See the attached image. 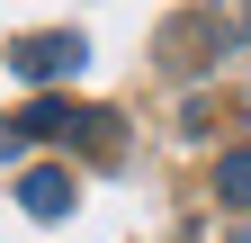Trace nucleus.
I'll list each match as a JSON object with an SVG mask.
<instances>
[{
  "label": "nucleus",
  "mask_w": 251,
  "mask_h": 243,
  "mask_svg": "<svg viewBox=\"0 0 251 243\" xmlns=\"http://www.w3.org/2000/svg\"><path fill=\"white\" fill-rule=\"evenodd\" d=\"M9 63H18V81H45V90H54V81H72V72L90 63V45L72 36V27H54V36H18Z\"/></svg>",
  "instance_id": "obj_1"
},
{
  "label": "nucleus",
  "mask_w": 251,
  "mask_h": 243,
  "mask_svg": "<svg viewBox=\"0 0 251 243\" xmlns=\"http://www.w3.org/2000/svg\"><path fill=\"white\" fill-rule=\"evenodd\" d=\"M215 198H225V207H251V144H233V153L215 162Z\"/></svg>",
  "instance_id": "obj_3"
},
{
  "label": "nucleus",
  "mask_w": 251,
  "mask_h": 243,
  "mask_svg": "<svg viewBox=\"0 0 251 243\" xmlns=\"http://www.w3.org/2000/svg\"><path fill=\"white\" fill-rule=\"evenodd\" d=\"M27 153V126H0V162H18Z\"/></svg>",
  "instance_id": "obj_5"
},
{
  "label": "nucleus",
  "mask_w": 251,
  "mask_h": 243,
  "mask_svg": "<svg viewBox=\"0 0 251 243\" xmlns=\"http://www.w3.org/2000/svg\"><path fill=\"white\" fill-rule=\"evenodd\" d=\"M18 207L36 225H63V216H72V171H63V162H27L18 171Z\"/></svg>",
  "instance_id": "obj_2"
},
{
  "label": "nucleus",
  "mask_w": 251,
  "mask_h": 243,
  "mask_svg": "<svg viewBox=\"0 0 251 243\" xmlns=\"http://www.w3.org/2000/svg\"><path fill=\"white\" fill-rule=\"evenodd\" d=\"M242 27H251V0H242Z\"/></svg>",
  "instance_id": "obj_6"
},
{
  "label": "nucleus",
  "mask_w": 251,
  "mask_h": 243,
  "mask_svg": "<svg viewBox=\"0 0 251 243\" xmlns=\"http://www.w3.org/2000/svg\"><path fill=\"white\" fill-rule=\"evenodd\" d=\"M18 126H27V135H72V126H90V117H72V99H36Z\"/></svg>",
  "instance_id": "obj_4"
}]
</instances>
